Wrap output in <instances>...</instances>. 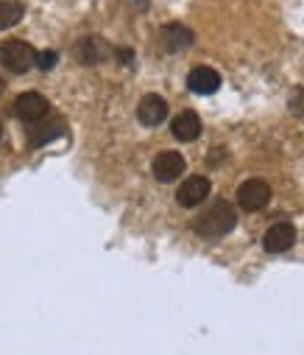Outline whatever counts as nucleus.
Here are the masks:
<instances>
[{
	"instance_id": "nucleus-1",
	"label": "nucleus",
	"mask_w": 304,
	"mask_h": 355,
	"mask_svg": "<svg viewBox=\"0 0 304 355\" xmlns=\"http://www.w3.org/2000/svg\"><path fill=\"white\" fill-rule=\"evenodd\" d=\"M238 224V213L226 199H218L210 210H204L195 218V232L201 238H224L235 230Z\"/></svg>"
},
{
	"instance_id": "nucleus-2",
	"label": "nucleus",
	"mask_w": 304,
	"mask_h": 355,
	"mask_svg": "<svg viewBox=\"0 0 304 355\" xmlns=\"http://www.w3.org/2000/svg\"><path fill=\"white\" fill-rule=\"evenodd\" d=\"M0 62L12 73H28L37 64V51L26 42V40H6L0 45Z\"/></svg>"
},
{
	"instance_id": "nucleus-3",
	"label": "nucleus",
	"mask_w": 304,
	"mask_h": 355,
	"mask_svg": "<svg viewBox=\"0 0 304 355\" xmlns=\"http://www.w3.org/2000/svg\"><path fill=\"white\" fill-rule=\"evenodd\" d=\"M64 132H67V123H64V118L56 115V112H48L45 118H39V121H34V123L26 126V137H28V146H31V148L45 146V143L62 137Z\"/></svg>"
},
{
	"instance_id": "nucleus-4",
	"label": "nucleus",
	"mask_w": 304,
	"mask_h": 355,
	"mask_svg": "<svg viewBox=\"0 0 304 355\" xmlns=\"http://www.w3.org/2000/svg\"><path fill=\"white\" fill-rule=\"evenodd\" d=\"M268 202H271V185L265 180H246L238 188V205L243 210H249V213L262 210Z\"/></svg>"
},
{
	"instance_id": "nucleus-5",
	"label": "nucleus",
	"mask_w": 304,
	"mask_h": 355,
	"mask_svg": "<svg viewBox=\"0 0 304 355\" xmlns=\"http://www.w3.org/2000/svg\"><path fill=\"white\" fill-rule=\"evenodd\" d=\"M51 112V104H48V98L42 96V93H37V90H31V93H23L17 101H15V115L28 126V123H34V121H39V118H45Z\"/></svg>"
},
{
	"instance_id": "nucleus-6",
	"label": "nucleus",
	"mask_w": 304,
	"mask_h": 355,
	"mask_svg": "<svg viewBox=\"0 0 304 355\" xmlns=\"http://www.w3.org/2000/svg\"><path fill=\"white\" fill-rule=\"evenodd\" d=\"M184 157L179 154V151H162V154H157L154 157V176L159 182H176L179 176L184 173Z\"/></svg>"
},
{
	"instance_id": "nucleus-7",
	"label": "nucleus",
	"mask_w": 304,
	"mask_h": 355,
	"mask_svg": "<svg viewBox=\"0 0 304 355\" xmlns=\"http://www.w3.org/2000/svg\"><path fill=\"white\" fill-rule=\"evenodd\" d=\"M207 196H210V180L207 176H190V180H184L176 191V202L181 207H195Z\"/></svg>"
},
{
	"instance_id": "nucleus-8",
	"label": "nucleus",
	"mask_w": 304,
	"mask_h": 355,
	"mask_svg": "<svg viewBox=\"0 0 304 355\" xmlns=\"http://www.w3.org/2000/svg\"><path fill=\"white\" fill-rule=\"evenodd\" d=\"M187 87H190V93L213 96V93H218V87H221V76H218V70H213V67H207V64H198V67L190 70Z\"/></svg>"
},
{
	"instance_id": "nucleus-9",
	"label": "nucleus",
	"mask_w": 304,
	"mask_h": 355,
	"mask_svg": "<svg viewBox=\"0 0 304 355\" xmlns=\"http://www.w3.org/2000/svg\"><path fill=\"white\" fill-rule=\"evenodd\" d=\"M293 243H296V227H293L290 221H276V224H271L268 232H265V238H262V246H265L268 252H274V254L287 252Z\"/></svg>"
},
{
	"instance_id": "nucleus-10",
	"label": "nucleus",
	"mask_w": 304,
	"mask_h": 355,
	"mask_svg": "<svg viewBox=\"0 0 304 355\" xmlns=\"http://www.w3.org/2000/svg\"><path fill=\"white\" fill-rule=\"evenodd\" d=\"M137 118H140L143 126H159V123H165V118H168V101L162 96H157V93H148L140 101V107H137Z\"/></svg>"
},
{
	"instance_id": "nucleus-11",
	"label": "nucleus",
	"mask_w": 304,
	"mask_h": 355,
	"mask_svg": "<svg viewBox=\"0 0 304 355\" xmlns=\"http://www.w3.org/2000/svg\"><path fill=\"white\" fill-rule=\"evenodd\" d=\"M170 132H173L176 140L193 143V140H198V135H201V118H198L193 110H184V112H179V115L170 121Z\"/></svg>"
},
{
	"instance_id": "nucleus-12",
	"label": "nucleus",
	"mask_w": 304,
	"mask_h": 355,
	"mask_svg": "<svg viewBox=\"0 0 304 355\" xmlns=\"http://www.w3.org/2000/svg\"><path fill=\"white\" fill-rule=\"evenodd\" d=\"M75 53H78V59H81L84 64H100V62L109 59V45L100 40V37H84V40L78 42Z\"/></svg>"
},
{
	"instance_id": "nucleus-13",
	"label": "nucleus",
	"mask_w": 304,
	"mask_h": 355,
	"mask_svg": "<svg viewBox=\"0 0 304 355\" xmlns=\"http://www.w3.org/2000/svg\"><path fill=\"white\" fill-rule=\"evenodd\" d=\"M162 45H165L168 53H179V51L193 45V31L187 26H181V23H170L162 31Z\"/></svg>"
},
{
	"instance_id": "nucleus-14",
	"label": "nucleus",
	"mask_w": 304,
	"mask_h": 355,
	"mask_svg": "<svg viewBox=\"0 0 304 355\" xmlns=\"http://www.w3.org/2000/svg\"><path fill=\"white\" fill-rule=\"evenodd\" d=\"M23 15H26L23 3H17V0H0V31L17 26Z\"/></svg>"
},
{
	"instance_id": "nucleus-15",
	"label": "nucleus",
	"mask_w": 304,
	"mask_h": 355,
	"mask_svg": "<svg viewBox=\"0 0 304 355\" xmlns=\"http://www.w3.org/2000/svg\"><path fill=\"white\" fill-rule=\"evenodd\" d=\"M287 107H290V112H293V115L304 118V90H301V87H296V90L290 93V101H287Z\"/></svg>"
},
{
	"instance_id": "nucleus-16",
	"label": "nucleus",
	"mask_w": 304,
	"mask_h": 355,
	"mask_svg": "<svg viewBox=\"0 0 304 355\" xmlns=\"http://www.w3.org/2000/svg\"><path fill=\"white\" fill-rule=\"evenodd\" d=\"M56 62H59V53H56V51H42V53H37V67L45 70V73L53 70Z\"/></svg>"
},
{
	"instance_id": "nucleus-17",
	"label": "nucleus",
	"mask_w": 304,
	"mask_h": 355,
	"mask_svg": "<svg viewBox=\"0 0 304 355\" xmlns=\"http://www.w3.org/2000/svg\"><path fill=\"white\" fill-rule=\"evenodd\" d=\"M6 90V84H3V78H0V93H3Z\"/></svg>"
}]
</instances>
